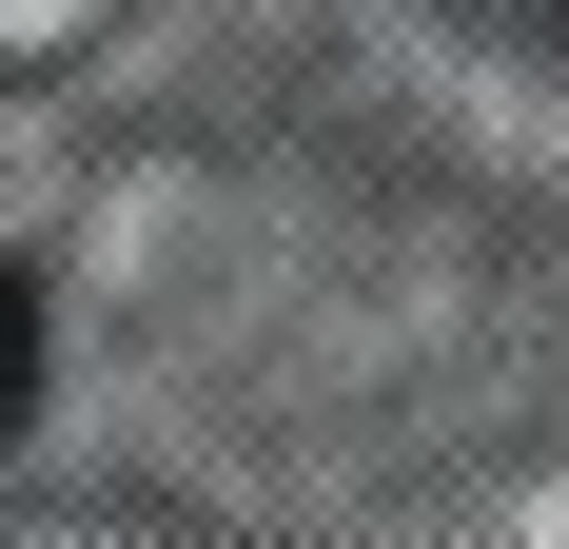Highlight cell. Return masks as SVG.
<instances>
[{
  "instance_id": "1",
  "label": "cell",
  "mask_w": 569,
  "mask_h": 549,
  "mask_svg": "<svg viewBox=\"0 0 569 549\" xmlns=\"http://www.w3.org/2000/svg\"><path fill=\"white\" fill-rule=\"evenodd\" d=\"M20 412H40V295L0 274V451H20Z\"/></svg>"
}]
</instances>
